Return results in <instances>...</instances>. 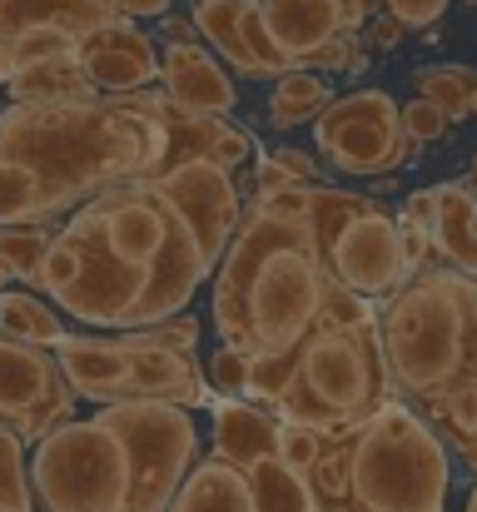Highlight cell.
Here are the masks:
<instances>
[{
    "label": "cell",
    "mask_w": 477,
    "mask_h": 512,
    "mask_svg": "<svg viewBox=\"0 0 477 512\" xmlns=\"http://www.w3.org/2000/svg\"><path fill=\"white\" fill-rule=\"evenodd\" d=\"M55 363L80 398H95V403L125 398V378H130V343L125 339H70L65 334L55 343Z\"/></svg>",
    "instance_id": "18"
},
{
    "label": "cell",
    "mask_w": 477,
    "mask_h": 512,
    "mask_svg": "<svg viewBox=\"0 0 477 512\" xmlns=\"http://www.w3.org/2000/svg\"><path fill=\"white\" fill-rule=\"evenodd\" d=\"M463 458H468V468H473V473H477V438H473V443H468V448H463Z\"/></svg>",
    "instance_id": "47"
},
{
    "label": "cell",
    "mask_w": 477,
    "mask_h": 512,
    "mask_svg": "<svg viewBox=\"0 0 477 512\" xmlns=\"http://www.w3.org/2000/svg\"><path fill=\"white\" fill-rule=\"evenodd\" d=\"M249 363H254V348H239V343H224L209 353V388L219 398H249Z\"/></svg>",
    "instance_id": "31"
},
{
    "label": "cell",
    "mask_w": 477,
    "mask_h": 512,
    "mask_svg": "<svg viewBox=\"0 0 477 512\" xmlns=\"http://www.w3.org/2000/svg\"><path fill=\"white\" fill-rule=\"evenodd\" d=\"M75 45H80V35H70L60 25H35V30L10 40V55H15V70H20V65H35V60H50V55H70Z\"/></svg>",
    "instance_id": "32"
},
{
    "label": "cell",
    "mask_w": 477,
    "mask_h": 512,
    "mask_svg": "<svg viewBox=\"0 0 477 512\" xmlns=\"http://www.w3.org/2000/svg\"><path fill=\"white\" fill-rule=\"evenodd\" d=\"M194 30L249 80L299 70L279 50V40L264 20V0H194Z\"/></svg>",
    "instance_id": "13"
},
{
    "label": "cell",
    "mask_w": 477,
    "mask_h": 512,
    "mask_svg": "<svg viewBox=\"0 0 477 512\" xmlns=\"http://www.w3.org/2000/svg\"><path fill=\"white\" fill-rule=\"evenodd\" d=\"M264 20L294 65H309L333 35L358 30L343 0H264Z\"/></svg>",
    "instance_id": "17"
},
{
    "label": "cell",
    "mask_w": 477,
    "mask_h": 512,
    "mask_svg": "<svg viewBox=\"0 0 477 512\" xmlns=\"http://www.w3.org/2000/svg\"><path fill=\"white\" fill-rule=\"evenodd\" d=\"M75 388L40 343L0 334V423H10L30 448L70 418Z\"/></svg>",
    "instance_id": "10"
},
{
    "label": "cell",
    "mask_w": 477,
    "mask_h": 512,
    "mask_svg": "<svg viewBox=\"0 0 477 512\" xmlns=\"http://www.w3.org/2000/svg\"><path fill=\"white\" fill-rule=\"evenodd\" d=\"M299 378L333 413H343L353 423L368 418L378 408V398H383V383H388L378 329L373 324H358V329L314 324L309 339L299 343Z\"/></svg>",
    "instance_id": "8"
},
{
    "label": "cell",
    "mask_w": 477,
    "mask_h": 512,
    "mask_svg": "<svg viewBox=\"0 0 477 512\" xmlns=\"http://www.w3.org/2000/svg\"><path fill=\"white\" fill-rule=\"evenodd\" d=\"M159 80H164L169 105L184 110V115H229L234 100H239V90L224 75V65L209 50H199L194 40L169 45L159 55Z\"/></svg>",
    "instance_id": "15"
},
{
    "label": "cell",
    "mask_w": 477,
    "mask_h": 512,
    "mask_svg": "<svg viewBox=\"0 0 477 512\" xmlns=\"http://www.w3.org/2000/svg\"><path fill=\"white\" fill-rule=\"evenodd\" d=\"M468 120H477V90L468 95Z\"/></svg>",
    "instance_id": "49"
},
{
    "label": "cell",
    "mask_w": 477,
    "mask_h": 512,
    "mask_svg": "<svg viewBox=\"0 0 477 512\" xmlns=\"http://www.w3.org/2000/svg\"><path fill=\"white\" fill-rule=\"evenodd\" d=\"M130 343V378H125V398H169V403H209V383H199L194 353L184 348H164V343Z\"/></svg>",
    "instance_id": "16"
},
{
    "label": "cell",
    "mask_w": 477,
    "mask_h": 512,
    "mask_svg": "<svg viewBox=\"0 0 477 512\" xmlns=\"http://www.w3.org/2000/svg\"><path fill=\"white\" fill-rule=\"evenodd\" d=\"M368 209H378L368 194L328 189V184H318L314 179V199H309V219H304V229H309V244H314V254L323 259V264H328V254H333L338 234H343L358 214H368Z\"/></svg>",
    "instance_id": "24"
},
{
    "label": "cell",
    "mask_w": 477,
    "mask_h": 512,
    "mask_svg": "<svg viewBox=\"0 0 477 512\" xmlns=\"http://www.w3.org/2000/svg\"><path fill=\"white\" fill-rule=\"evenodd\" d=\"M30 488L45 512H125L130 453L100 418H65L30 453Z\"/></svg>",
    "instance_id": "5"
},
{
    "label": "cell",
    "mask_w": 477,
    "mask_h": 512,
    "mask_svg": "<svg viewBox=\"0 0 477 512\" xmlns=\"http://www.w3.org/2000/svg\"><path fill=\"white\" fill-rule=\"evenodd\" d=\"M378 348L388 363V383L418 398L477 393V274L418 269L413 284L388 294Z\"/></svg>",
    "instance_id": "3"
},
{
    "label": "cell",
    "mask_w": 477,
    "mask_h": 512,
    "mask_svg": "<svg viewBox=\"0 0 477 512\" xmlns=\"http://www.w3.org/2000/svg\"><path fill=\"white\" fill-rule=\"evenodd\" d=\"M0 334L10 339H25V343H55L65 339L60 319L40 304V294L30 289H0Z\"/></svg>",
    "instance_id": "27"
},
{
    "label": "cell",
    "mask_w": 477,
    "mask_h": 512,
    "mask_svg": "<svg viewBox=\"0 0 477 512\" xmlns=\"http://www.w3.org/2000/svg\"><path fill=\"white\" fill-rule=\"evenodd\" d=\"M10 279H15V274H10V264L0 259V289H10Z\"/></svg>",
    "instance_id": "48"
},
{
    "label": "cell",
    "mask_w": 477,
    "mask_h": 512,
    "mask_svg": "<svg viewBox=\"0 0 477 512\" xmlns=\"http://www.w3.org/2000/svg\"><path fill=\"white\" fill-rule=\"evenodd\" d=\"M164 20V35H169V45H184V40H194V15L189 20H179V15H159Z\"/></svg>",
    "instance_id": "44"
},
{
    "label": "cell",
    "mask_w": 477,
    "mask_h": 512,
    "mask_svg": "<svg viewBox=\"0 0 477 512\" xmlns=\"http://www.w3.org/2000/svg\"><path fill=\"white\" fill-rule=\"evenodd\" d=\"M328 100H333V90L318 75H304V65H299V70L279 75V90L269 95V120L279 130H299V125H309L328 110Z\"/></svg>",
    "instance_id": "26"
},
{
    "label": "cell",
    "mask_w": 477,
    "mask_h": 512,
    "mask_svg": "<svg viewBox=\"0 0 477 512\" xmlns=\"http://www.w3.org/2000/svg\"><path fill=\"white\" fill-rule=\"evenodd\" d=\"M309 199H314V179H294L284 189H264L259 194V209L284 219V224H304L309 219Z\"/></svg>",
    "instance_id": "35"
},
{
    "label": "cell",
    "mask_w": 477,
    "mask_h": 512,
    "mask_svg": "<svg viewBox=\"0 0 477 512\" xmlns=\"http://www.w3.org/2000/svg\"><path fill=\"white\" fill-rule=\"evenodd\" d=\"M314 145L343 174H388L418 160V140L403 130V105L383 90L328 100V110L314 120Z\"/></svg>",
    "instance_id": "7"
},
{
    "label": "cell",
    "mask_w": 477,
    "mask_h": 512,
    "mask_svg": "<svg viewBox=\"0 0 477 512\" xmlns=\"http://www.w3.org/2000/svg\"><path fill=\"white\" fill-rule=\"evenodd\" d=\"M274 160H279V165H284V170H289V174H299V179H318L314 160H309V155H299V150H279Z\"/></svg>",
    "instance_id": "43"
},
{
    "label": "cell",
    "mask_w": 477,
    "mask_h": 512,
    "mask_svg": "<svg viewBox=\"0 0 477 512\" xmlns=\"http://www.w3.org/2000/svg\"><path fill=\"white\" fill-rule=\"evenodd\" d=\"M398 234H403V254H408V269L418 274V269L428 264V254H433V234H428L423 224H408V219H398Z\"/></svg>",
    "instance_id": "39"
},
{
    "label": "cell",
    "mask_w": 477,
    "mask_h": 512,
    "mask_svg": "<svg viewBox=\"0 0 477 512\" xmlns=\"http://www.w3.org/2000/svg\"><path fill=\"white\" fill-rule=\"evenodd\" d=\"M328 438H333V433H318V428H309V423L284 418V423H279V458H284L289 468L309 473V468L318 463V453L328 448Z\"/></svg>",
    "instance_id": "33"
},
{
    "label": "cell",
    "mask_w": 477,
    "mask_h": 512,
    "mask_svg": "<svg viewBox=\"0 0 477 512\" xmlns=\"http://www.w3.org/2000/svg\"><path fill=\"white\" fill-rule=\"evenodd\" d=\"M145 179L174 204V214L194 234L204 264L219 269V259H224V249H229V239L239 229V214H244L229 170L219 160H209V155H189V160H179V165H169L159 174H145Z\"/></svg>",
    "instance_id": "11"
},
{
    "label": "cell",
    "mask_w": 477,
    "mask_h": 512,
    "mask_svg": "<svg viewBox=\"0 0 477 512\" xmlns=\"http://www.w3.org/2000/svg\"><path fill=\"white\" fill-rule=\"evenodd\" d=\"M115 10L105 0H0V40L10 45L15 35L35 30V25H60L70 35H85L95 25H105Z\"/></svg>",
    "instance_id": "23"
},
{
    "label": "cell",
    "mask_w": 477,
    "mask_h": 512,
    "mask_svg": "<svg viewBox=\"0 0 477 512\" xmlns=\"http://www.w3.org/2000/svg\"><path fill=\"white\" fill-rule=\"evenodd\" d=\"M115 15H169V0H105Z\"/></svg>",
    "instance_id": "42"
},
{
    "label": "cell",
    "mask_w": 477,
    "mask_h": 512,
    "mask_svg": "<svg viewBox=\"0 0 477 512\" xmlns=\"http://www.w3.org/2000/svg\"><path fill=\"white\" fill-rule=\"evenodd\" d=\"M100 423L130 453V503L125 512H169L184 473L194 468L199 428L184 403L169 398H115L100 408Z\"/></svg>",
    "instance_id": "6"
},
{
    "label": "cell",
    "mask_w": 477,
    "mask_h": 512,
    "mask_svg": "<svg viewBox=\"0 0 477 512\" xmlns=\"http://www.w3.org/2000/svg\"><path fill=\"white\" fill-rule=\"evenodd\" d=\"M214 453L234 468H254L259 458L279 453V418L249 408L244 398H224L214 403Z\"/></svg>",
    "instance_id": "20"
},
{
    "label": "cell",
    "mask_w": 477,
    "mask_h": 512,
    "mask_svg": "<svg viewBox=\"0 0 477 512\" xmlns=\"http://www.w3.org/2000/svg\"><path fill=\"white\" fill-rule=\"evenodd\" d=\"M348 488L363 512H443L448 448L418 413L378 403L348 438Z\"/></svg>",
    "instance_id": "4"
},
{
    "label": "cell",
    "mask_w": 477,
    "mask_h": 512,
    "mask_svg": "<svg viewBox=\"0 0 477 512\" xmlns=\"http://www.w3.org/2000/svg\"><path fill=\"white\" fill-rule=\"evenodd\" d=\"M403 219L428 229V224H433V189H413V194H408V204H403Z\"/></svg>",
    "instance_id": "40"
},
{
    "label": "cell",
    "mask_w": 477,
    "mask_h": 512,
    "mask_svg": "<svg viewBox=\"0 0 477 512\" xmlns=\"http://www.w3.org/2000/svg\"><path fill=\"white\" fill-rule=\"evenodd\" d=\"M294 373H299V348H289V353H269V348H259L254 363H249V398L279 403Z\"/></svg>",
    "instance_id": "30"
},
{
    "label": "cell",
    "mask_w": 477,
    "mask_h": 512,
    "mask_svg": "<svg viewBox=\"0 0 477 512\" xmlns=\"http://www.w3.org/2000/svg\"><path fill=\"white\" fill-rule=\"evenodd\" d=\"M0 512H35L25 438L10 423H0Z\"/></svg>",
    "instance_id": "28"
},
{
    "label": "cell",
    "mask_w": 477,
    "mask_h": 512,
    "mask_svg": "<svg viewBox=\"0 0 477 512\" xmlns=\"http://www.w3.org/2000/svg\"><path fill=\"white\" fill-rule=\"evenodd\" d=\"M5 90H10V105H40V100H85V95H105L90 75H85V65H80V55L70 50V55H50V60H35V65H20L10 80H5Z\"/></svg>",
    "instance_id": "22"
},
{
    "label": "cell",
    "mask_w": 477,
    "mask_h": 512,
    "mask_svg": "<svg viewBox=\"0 0 477 512\" xmlns=\"http://www.w3.org/2000/svg\"><path fill=\"white\" fill-rule=\"evenodd\" d=\"M477 90V70L468 65H438V70H418V95L438 100L448 110V120H468V95Z\"/></svg>",
    "instance_id": "29"
},
{
    "label": "cell",
    "mask_w": 477,
    "mask_h": 512,
    "mask_svg": "<svg viewBox=\"0 0 477 512\" xmlns=\"http://www.w3.org/2000/svg\"><path fill=\"white\" fill-rule=\"evenodd\" d=\"M75 274H80V249H75V239H70V234H55V239H50V249H45V259H40V279H35V289L55 299Z\"/></svg>",
    "instance_id": "34"
},
{
    "label": "cell",
    "mask_w": 477,
    "mask_h": 512,
    "mask_svg": "<svg viewBox=\"0 0 477 512\" xmlns=\"http://www.w3.org/2000/svg\"><path fill=\"white\" fill-rule=\"evenodd\" d=\"M468 512H477V488H473V498H468Z\"/></svg>",
    "instance_id": "50"
},
{
    "label": "cell",
    "mask_w": 477,
    "mask_h": 512,
    "mask_svg": "<svg viewBox=\"0 0 477 512\" xmlns=\"http://www.w3.org/2000/svg\"><path fill=\"white\" fill-rule=\"evenodd\" d=\"M214 274V324L224 343L289 353L318 324L328 264L314 254L304 224H284L254 204L239 214Z\"/></svg>",
    "instance_id": "2"
},
{
    "label": "cell",
    "mask_w": 477,
    "mask_h": 512,
    "mask_svg": "<svg viewBox=\"0 0 477 512\" xmlns=\"http://www.w3.org/2000/svg\"><path fill=\"white\" fill-rule=\"evenodd\" d=\"M473 184H477V160H473Z\"/></svg>",
    "instance_id": "51"
},
{
    "label": "cell",
    "mask_w": 477,
    "mask_h": 512,
    "mask_svg": "<svg viewBox=\"0 0 477 512\" xmlns=\"http://www.w3.org/2000/svg\"><path fill=\"white\" fill-rule=\"evenodd\" d=\"M169 512H254V488H249V473L224 463L219 453L194 463L174 493Z\"/></svg>",
    "instance_id": "21"
},
{
    "label": "cell",
    "mask_w": 477,
    "mask_h": 512,
    "mask_svg": "<svg viewBox=\"0 0 477 512\" xmlns=\"http://www.w3.org/2000/svg\"><path fill=\"white\" fill-rule=\"evenodd\" d=\"M468 5H477V0H468Z\"/></svg>",
    "instance_id": "52"
},
{
    "label": "cell",
    "mask_w": 477,
    "mask_h": 512,
    "mask_svg": "<svg viewBox=\"0 0 477 512\" xmlns=\"http://www.w3.org/2000/svg\"><path fill=\"white\" fill-rule=\"evenodd\" d=\"M328 274H338L363 299H388L393 289H403L413 279V269H408V254H403L398 219H388L383 209L358 214L338 234V244L328 254Z\"/></svg>",
    "instance_id": "12"
},
{
    "label": "cell",
    "mask_w": 477,
    "mask_h": 512,
    "mask_svg": "<svg viewBox=\"0 0 477 512\" xmlns=\"http://www.w3.org/2000/svg\"><path fill=\"white\" fill-rule=\"evenodd\" d=\"M85 75L105 90V95H125V90H145L159 80V55L145 30L130 25V15H110L105 25L85 30L75 45Z\"/></svg>",
    "instance_id": "14"
},
{
    "label": "cell",
    "mask_w": 477,
    "mask_h": 512,
    "mask_svg": "<svg viewBox=\"0 0 477 512\" xmlns=\"http://www.w3.org/2000/svg\"><path fill=\"white\" fill-rule=\"evenodd\" d=\"M448 110L438 105V100H428V95H418V100H408L403 105V130L418 140V145H433V140H443L448 135Z\"/></svg>",
    "instance_id": "36"
},
{
    "label": "cell",
    "mask_w": 477,
    "mask_h": 512,
    "mask_svg": "<svg viewBox=\"0 0 477 512\" xmlns=\"http://www.w3.org/2000/svg\"><path fill=\"white\" fill-rule=\"evenodd\" d=\"M10 75H15V55H10V45L0 40V85H5Z\"/></svg>",
    "instance_id": "46"
},
{
    "label": "cell",
    "mask_w": 477,
    "mask_h": 512,
    "mask_svg": "<svg viewBox=\"0 0 477 512\" xmlns=\"http://www.w3.org/2000/svg\"><path fill=\"white\" fill-rule=\"evenodd\" d=\"M373 40H378V45H398V40H403V20H398V15L378 20V25H373Z\"/></svg>",
    "instance_id": "45"
},
{
    "label": "cell",
    "mask_w": 477,
    "mask_h": 512,
    "mask_svg": "<svg viewBox=\"0 0 477 512\" xmlns=\"http://www.w3.org/2000/svg\"><path fill=\"white\" fill-rule=\"evenodd\" d=\"M294 179H299V174H289L274 155H269V160H259V194H264V189H284V184H294Z\"/></svg>",
    "instance_id": "41"
},
{
    "label": "cell",
    "mask_w": 477,
    "mask_h": 512,
    "mask_svg": "<svg viewBox=\"0 0 477 512\" xmlns=\"http://www.w3.org/2000/svg\"><path fill=\"white\" fill-rule=\"evenodd\" d=\"M130 339L135 343H164V348H184V353H194V343H199V329L189 324V319H164V324H150V329H130Z\"/></svg>",
    "instance_id": "37"
},
{
    "label": "cell",
    "mask_w": 477,
    "mask_h": 512,
    "mask_svg": "<svg viewBox=\"0 0 477 512\" xmlns=\"http://www.w3.org/2000/svg\"><path fill=\"white\" fill-rule=\"evenodd\" d=\"M433 254L448 259L453 269L477 274V184L468 179H448L433 184Z\"/></svg>",
    "instance_id": "19"
},
{
    "label": "cell",
    "mask_w": 477,
    "mask_h": 512,
    "mask_svg": "<svg viewBox=\"0 0 477 512\" xmlns=\"http://www.w3.org/2000/svg\"><path fill=\"white\" fill-rule=\"evenodd\" d=\"M60 234L75 239V249H80V274L55 294V304H60L65 314H75L80 324H95V329H135V309H140V299H145V289H150V269H140V264L110 254L85 209H80Z\"/></svg>",
    "instance_id": "9"
},
{
    "label": "cell",
    "mask_w": 477,
    "mask_h": 512,
    "mask_svg": "<svg viewBox=\"0 0 477 512\" xmlns=\"http://www.w3.org/2000/svg\"><path fill=\"white\" fill-rule=\"evenodd\" d=\"M388 5V15H398L403 25H433V20H443V10H448V0H383Z\"/></svg>",
    "instance_id": "38"
},
{
    "label": "cell",
    "mask_w": 477,
    "mask_h": 512,
    "mask_svg": "<svg viewBox=\"0 0 477 512\" xmlns=\"http://www.w3.org/2000/svg\"><path fill=\"white\" fill-rule=\"evenodd\" d=\"M169 110V95L150 90L10 105L0 115V224H40L120 179L159 174Z\"/></svg>",
    "instance_id": "1"
},
{
    "label": "cell",
    "mask_w": 477,
    "mask_h": 512,
    "mask_svg": "<svg viewBox=\"0 0 477 512\" xmlns=\"http://www.w3.org/2000/svg\"><path fill=\"white\" fill-rule=\"evenodd\" d=\"M249 488H254V512H314L309 478L299 468H289L279 453L259 458L249 468Z\"/></svg>",
    "instance_id": "25"
}]
</instances>
